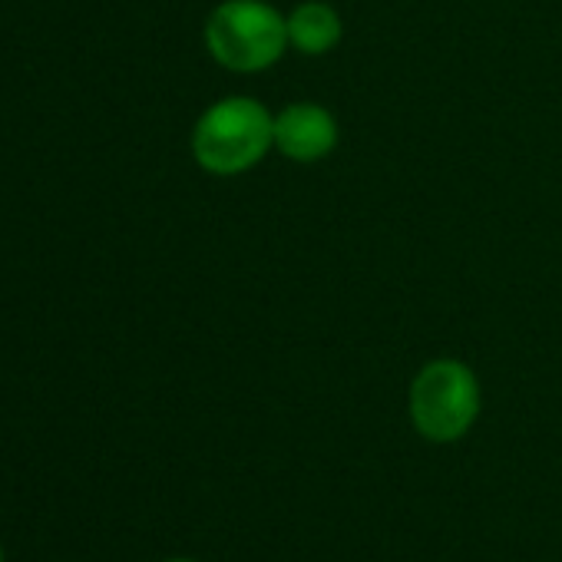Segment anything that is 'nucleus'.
Instances as JSON below:
<instances>
[{
	"mask_svg": "<svg viewBox=\"0 0 562 562\" xmlns=\"http://www.w3.org/2000/svg\"><path fill=\"white\" fill-rule=\"evenodd\" d=\"M274 146V116L251 97H225L205 106L192 126V159L212 176L255 169Z\"/></svg>",
	"mask_w": 562,
	"mask_h": 562,
	"instance_id": "1",
	"label": "nucleus"
},
{
	"mask_svg": "<svg viewBox=\"0 0 562 562\" xmlns=\"http://www.w3.org/2000/svg\"><path fill=\"white\" fill-rule=\"evenodd\" d=\"M209 57L232 74H258L274 67L289 44V18L268 0H222L205 21Z\"/></svg>",
	"mask_w": 562,
	"mask_h": 562,
	"instance_id": "2",
	"label": "nucleus"
},
{
	"mask_svg": "<svg viewBox=\"0 0 562 562\" xmlns=\"http://www.w3.org/2000/svg\"><path fill=\"white\" fill-rule=\"evenodd\" d=\"M480 381L457 358H437L424 364L407 397L414 430L430 443H453L467 437L480 417Z\"/></svg>",
	"mask_w": 562,
	"mask_h": 562,
	"instance_id": "3",
	"label": "nucleus"
},
{
	"mask_svg": "<svg viewBox=\"0 0 562 562\" xmlns=\"http://www.w3.org/2000/svg\"><path fill=\"white\" fill-rule=\"evenodd\" d=\"M338 146V120L322 103H292L274 116V149L292 162H318Z\"/></svg>",
	"mask_w": 562,
	"mask_h": 562,
	"instance_id": "4",
	"label": "nucleus"
},
{
	"mask_svg": "<svg viewBox=\"0 0 562 562\" xmlns=\"http://www.w3.org/2000/svg\"><path fill=\"white\" fill-rule=\"evenodd\" d=\"M341 14L325 0H305L289 14V44L305 57H322L341 44Z\"/></svg>",
	"mask_w": 562,
	"mask_h": 562,
	"instance_id": "5",
	"label": "nucleus"
},
{
	"mask_svg": "<svg viewBox=\"0 0 562 562\" xmlns=\"http://www.w3.org/2000/svg\"><path fill=\"white\" fill-rule=\"evenodd\" d=\"M166 562H195V559H182V555H176V559H166Z\"/></svg>",
	"mask_w": 562,
	"mask_h": 562,
	"instance_id": "6",
	"label": "nucleus"
},
{
	"mask_svg": "<svg viewBox=\"0 0 562 562\" xmlns=\"http://www.w3.org/2000/svg\"><path fill=\"white\" fill-rule=\"evenodd\" d=\"M0 562H8V555H4V546H0Z\"/></svg>",
	"mask_w": 562,
	"mask_h": 562,
	"instance_id": "7",
	"label": "nucleus"
}]
</instances>
